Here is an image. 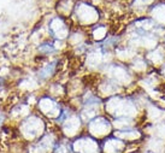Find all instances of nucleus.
<instances>
[{"label": "nucleus", "instance_id": "nucleus-1", "mask_svg": "<svg viewBox=\"0 0 165 153\" xmlns=\"http://www.w3.org/2000/svg\"><path fill=\"white\" fill-rule=\"evenodd\" d=\"M72 150L77 153H101V146L93 137H80L72 144Z\"/></svg>", "mask_w": 165, "mask_h": 153}]
</instances>
